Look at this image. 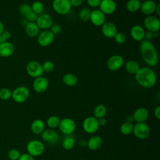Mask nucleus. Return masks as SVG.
<instances>
[{
    "mask_svg": "<svg viewBox=\"0 0 160 160\" xmlns=\"http://www.w3.org/2000/svg\"><path fill=\"white\" fill-rule=\"evenodd\" d=\"M140 54L142 60L150 67L157 65L158 54L154 45L149 41L143 40L139 44Z\"/></svg>",
    "mask_w": 160,
    "mask_h": 160,
    "instance_id": "nucleus-1",
    "label": "nucleus"
},
{
    "mask_svg": "<svg viewBox=\"0 0 160 160\" xmlns=\"http://www.w3.org/2000/svg\"><path fill=\"white\" fill-rule=\"evenodd\" d=\"M137 83L142 88H151L156 83L157 77L153 69L149 67L140 68L134 74Z\"/></svg>",
    "mask_w": 160,
    "mask_h": 160,
    "instance_id": "nucleus-2",
    "label": "nucleus"
},
{
    "mask_svg": "<svg viewBox=\"0 0 160 160\" xmlns=\"http://www.w3.org/2000/svg\"><path fill=\"white\" fill-rule=\"evenodd\" d=\"M26 149L28 154L33 157H38L44 152L45 146L41 141L32 139L28 142L26 146Z\"/></svg>",
    "mask_w": 160,
    "mask_h": 160,
    "instance_id": "nucleus-3",
    "label": "nucleus"
},
{
    "mask_svg": "<svg viewBox=\"0 0 160 160\" xmlns=\"http://www.w3.org/2000/svg\"><path fill=\"white\" fill-rule=\"evenodd\" d=\"M53 10L59 15H66L71 9L69 0H53L52 3Z\"/></svg>",
    "mask_w": 160,
    "mask_h": 160,
    "instance_id": "nucleus-4",
    "label": "nucleus"
},
{
    "mask_svg": "<svg viewBox=\"0 0 160 160\" xmlns=\"http://www.w3.org/2000/svg\"><path fill=\"white\" fill-rule=\"evenodd\" d=\"M29 90L26 86H20L12 92L11 98L16 102L22 103L29 98Z\"/></svg>",
    "mask_w": 160,
    "mask_h": 160,
    "instance_id": "nucleus-5",
    "label": "nucleus"
},
{
    "mask_svg": "<svg viewBox=\"0 0 160 160\" xmlns=\"http://www.w3.org/2000/svg\"><path fill=\"white\" fill-rule=\"evenodd\" d=\"M26 71L27 74L33 78L42 76L44 73L42 64L36 61H31L28 62Z\"/></svg>",
    "mask_w": 160,
    "mask_h": 160,
    "instance_id": "nucleus-6",
    "label": "nucleus"
},
{
    "mask_svg": "<svg viewBox=\"0 0 160 160\" xmlns=\"http://www.w3.org/2000/svg\"><path fill=\"white\" fill-rule=\"evenodd\" d=\"M132 133L139 139H145L150 134V128L148 124L144 122H137L134 125Z\"/></svg>",
    "mask_w": 160,
    "mask_h": 160,
    "instance_id": "nucleus-7",
    "label": "nucleus"
},
{
    "mask_svg": "<svg viewBox=\"0 0 160 160\" xmlns=\"http://www.w3.org/2000/svg\"><path fill=\"white\" fill-rule=\"evenodd\" d=\"M58 127L62 134L70 135L76 130V123L72 119L65 118L61 119Z\"/></svg>",
    "mask_w": 160,
    "mask_h": 160,
    "instance_id": "nucleus-8",
    "label": "nucleus"
},
{
    "mask_svg": "<svg viewBox=\"0 0 160 160\" xmlns=\"http://www.w3.org/2000/svg\"><path fill=\"white\" fill-rule=\"evenodd\" d=\"M82 129L88 134H94L99 129L98 119L94 116H89L85 118L82 122Z\"/></svg>",
    "mask_w": 160,
    "mask_h": 160,
    "instance_id": "nucleus-9",
    "label": "nucleus"
},
{
    "mask_svg": "<svg viewBox=\"0 0 160 160\" xmlns=\"http://www.w3.org/2000/svg\"><path fill=\"white\" fill-rule=\"evenodd\" d=\"M143 24L146 29L152 32H158L160 29V21L158 17L154 16H147L144 19Z\"/></svg>",
    "mask_w": 160,
    "mask_h": 160,
    "instance_id": "nucleus-10",
    "label": "nucleus"
},
{
    "mask_svg": "<svg viewBox=\"0 0 160 160\" xmlns=\"http://www.w3.org/2000/svg\"><path fill=\"white\" fill-rule=\"evenodd\" d=\"M123 65L124 59L119 54H114L110 56L106 62L108 69L111 71H116L120 69Z\"/></svg>",
    "mask_w": 160,
    "mask_h": 160,
    "instance_id": "nucleus-11",
    "label": "nucleus"
},
{
    "mask_svg": "<svg viewBox=\"0 0 160 160\" xmlns=\"http://www.w3.org/2000/svg\"><path fill=\"white\" fill-rule=\"evenodd\" d=\"M54 37L55 35L50 30H44L38 34L37 41L39 46L47 47L52 43Z\"/></svg>",
    "mask_w": 160,
    "mask_h": 160,
    "instance_id": "nucleus-12",
    "label": "nucleus"
},
{
    "mask_svg": "<svg viewBox=\"0 0 160 160\" xmlns=\"http://www.w3.org/2000/svg\"><path fill=\"white\" fill-rule=\"evenodd\" d=\"M49 84V79L42 76L34 78L32 82V88L37 93H43L48 89Z\"/></svg>",
    "mask_w": 160,
    "mask_h": 160,
    "instance_id": "nucleus-13",
    "label": "nucleus"
},
{
    "mask_svg": "<svg viewBox=\"0 0 160 160\" xmlns=\"http://www.w3.org/2000/svg\"><path fill=\"white\" fill-rule=\"evenodd\" d=\"M36 23L39 29L48 30L52 25L53 19L50 14L47 13H42L38 15Z\"/></svg>",
    "mask_w": 160,
    "mask_h": 160,
    "instance_id": "nucleus-14",
    "label": "nucleus"
},
{
    "mask_svg": "<svg viewBox=\"0 0 160 160\" xmlns=\"http://www.w3.org/2000/svg\"><path fill=\"white\" fill-rule=\"evenodd\" d=\"M99 8L105 15L111 14L115 12L117 5L114 0H101Z\"/></svg>",
    "mask_w": 160,
    "mask_h": 160,
    "instance_id": "nucleus-15",
    "label": "nucleus"
},
{
    "mask_svg": "<svg viewBox=\"0 0 160 160\" xmlns=\"http://www.w3.org/2000/svg\"><path fill=\"white\" fill-rule=\"evenodd\" d=\"M89 20L95 26H101L106 22V15L99 9H94L91 11Z\"/></svg>",
    "mask_w": 160,
    "mask_h": 160,
    "instance_id": "nucleus-16",
    "label": "nucleus"
},
{
    "mask_svg": "<svg viewBox=\"0 0 160 160\" xmlns=\"http://www.w3.org/2000/svg\"><path fill=\"white\" fill-rule=\"evenodd\" d=\"M101 32L107 38H114L118 32V29L115 24L112 22H105L101 26Z\"/></svg>",
    "mask_w": 160,
    "mask_h": 160,
    "instance_id": "nucleus-17",
    "label": "nucleus"
},
{
    "mask_svg": "<svg viewBox=\"0 0 160 160\" xmlns=\"http://www.w3.org/2000/svg\"><path fill=\"white\" fill-rule=\"evenodd\" d=\"M157 3L153 0H145L141 4L140 9L141 12L146 16L152 15L155 12Z\"/></svg>",
    "mask_w": 160,
    "mask_h": 160,
    "instance_id": "nucleus-18",
    "label": "nucleus"
},
{
    "mask_svg": "<svg viewBox=\"0 0 160 160\" xmlns=\"http://www.w3.org/2000/svg\"><path fill=\"white\" fill-rule=\"evenodd\" d=\"M41 134V138L43 141L51 144H56L59 141V135L52 129H44Z\"/></svg>",
    "mask_w": 160,
    "mask_h": 160,
    "instance_id": "nucleus-19",
    "label": "nucleus"
},
{
    "mask_svg": "<svg viewBox=\"0 0 160 160\" xmlns=\"http://www.w3.org/2000/svg\"><path fill=\"white\" fill-rule=\"evenodd\" d=\"M144 28L138 24L134 25L130 29V35L132 39L136 41H142L144 39L145 34Z\"/></svg>",
    "mask_w": 160,
    "mask_h": 160,
    "instance_id": "nucleus-20",
    "label": "nucleus"
},
{
    "mask_svg": "<svg viewBox=\"0 0 160 160\" xmlns=\"http://www.w3.org/2000/svg\"><path fill=\"white\" fill-rule=\"evenodd\" d=\"M132 117L137 122H144L149 117V111L145 108H139L134 111Z\"/></svg>",
    "mask_w": 160,
    "mask_h": 160,
    "instance_id": "nucleus-21",
    "label": "nucleus"
},
{
    "mask_svg": "<svg viewBox=\"0 0 160 160\" xmlns=\"http://www.w3.org/2000/svg\"><path fill=\"white\" fill-rule=\"evenodd\" d=\"M14 46L10 42L6 41L0 44V56L1 57H9L14 54Z\"/></svg>",
    "mask_w": 160,
    "mask_h": 160,
    "instance_id": "nucleus-22",
    "label": "nucleus"
},
{
    "mask_svg": "<svg viewBox=\"0 0 160 160\" xmlns=\"http://www.w3.org/2000/svg\"><path fill=\"white\" fill-rule=\"evenodd\" d=\"M102 144V138L97 135L91 136L87 142L88 148L92 151H95L101 147Z\"/></svg>",
    "mask_w": 160,
    "mask_h": 160,
    "instance_id": "nucleus-23",
    "label": "nucleus"
},
{
    "mask_svg": "<svg viewBox=\"0 0 160 160\" xmlns=\"http://www.w3.org/2000/svg\"><path fill=\"white\" fill-rule=\"evenodd\" d=\"M25 32L30 38H34L39 34V28L35 22H28L25 25Z\"/></svg>",
    "mask_w": 160,
    "mask_h": 160,
    "instance_id": "nucleus-24",
    "label": "nucleus"
},
{
    "mask_svg": "<svg viewBox=\"0 0 160 160\" xmlns=\"http://www.w3.org/2000/svg\"><path fill=\"white\" fill-rule=\"evenodd\" d=\"M31 129L33 133L36 134H41L45 129L44 122L41 119L34 120L31 124Z\"/></svg>",
    "mask_w": 160,
    "mask_h": 160,
    "instance_id": "nucleus-25",
    "label": "nucleus"
},
{
    "mask_svg": "<svg viewBox=\"0 0 160 160\" xmlns=\"http://www.w3.org/2000/svg\"><path fill=\"white\" fill-rule=\"evenodd\" d=\"M62 81L65 85L69 87H72L77 84L78 82V79L74 74L68 72L63 75L62 78Z\"/></svg>",
    "mask_w": 160,
    "mask_h": 160,
    "instance_id": "nucleus-26",
    "label": "nucleus"
},
{
    "mask_svg": "<svg viewBox=\"0 0 160 160\" xmlns=\"http://www.w3.org/2000/svg\"><path fill=\"white\" fill-rule=\"evenodd\" d=\"M125 69L128 73L135 74L140 69V66L136 61L131 59L126 62Z\"/></svg>",
    "mask_w": 160,
    "mask_h": 160,
    "instance_id": "nucleus-27",
    "label": "nucleus"
},
{
    "mask_svg": "<svg viewBox=\"0 0 160 160\" xmlns=\"http://www.w3.org/2000/svg\"><path fill=\"white\" fill-rule=\"evenodd\" d=\"M141 4L139 0H128L126 4V8L130 12H136L140 9Z\"/></svg>",
    "mask_w": 160,
    "mask_h": 160,
    "instance_id": "nucleus-28",
    "label": "nucleus"
},
{
    "mask_svg": "<svg viewBox=\"0 0 160 160\" xmlns=\"http://www.w3.org/2000/svg\"><path fill=\"white\" fill-rule=\"evenodd\" d=\"M107 112V108L106 107L102 104H98L95 106L93 110V114L94 117L97 119H99L101 118H104Z\"/></svg>",
    "mask_w": 160,
    "mask_h": 160,
    "instance_id": "nucleus-29",
    "label": "nucleus"
},
{
    "mask_svg": "<svg viewBox=\"0 0 160 160\" xmlns=\"http://www.w3.org/2000/svg\"><path fill=\"white\" fill-rule=\"evenodd\" d=\"M60 118L55 115L49 116L47 121H46V124L49 128V129H54L59 126V122H60Z\"/></svg>",
    "mask_w": 160,
    "mask_h": 160,
    "instance_id": "nucleus-30",
    "label": "nucleus"
},
{
    "mask_svg": "<svg viewBox=\"0 0 160 160\" xmlns=\"http://www.w3.org/2000/svg\"><path fill=\"white\" fill-rule=\"evenodd\" d=\"M134 125L132 123L125 121L120 126V131L124 135H129L132 132Z\"/></svg>",
    "mask_w": 160,
    "mask_h": 160,
    "instance_id": "nucleus-31",
    "label": "nucleus"
},
{
    "mask_svg": "<svg viewBox=\"0 0 160 160\" xmlns=\"http://www.w3.org/2000/svg\"><path fill=\"white\" fill-rule=\"evenodd\" d=\"M75 146V139L71 136L65 138L62 142V146L66 150H71Z\"/></svg>",
    "mask_w": 160,
    "mask_h": 160,
    "instance_id": "nucleus-32",
    "label": "nucleus"
},
{
    "mask_svg": "<svg viewBox=\"0 0 160 160\" xmlns=\"http://www.w3.org/2000/svg\"><path fill=\"white\" fill-rule=\"evenodd\" d=\"M91 11L88 8H82L79 12V18L81 21L86 22L89 20L90 15H91Z\"/></svg>",
    "mask_w": 160,
    "mask_h": 160,
    "instance_id": "nucleus-33",
    "label": "nucleus"
},
{
    "mask_svg": "<svg viewBox=\"0 0 160 160\" xmlns=\"http://www.w3.org/2000/svg\"><path fill=\"white\" fill-rule=\"evenodd\" d=\"M31 8L32 11H33L38 15H39L42 14V12L44 11V5L41 1H36L32 3Z\"/></svg>",
    "mask_w": 160,
    "mask_h": 160,
    "instance_id": "nucleus-34",
    "label": "nucleus"
},
{
    "mask_svg": "<svg viewBox=\"0 0 160 160\" xmlns=\"http://www.w3.org/2000/svg\"><path fill=\"white\" fill-rule=\"evenodd\" d=\"M42 69L44 71V72H47V73H49L51 72L52 71H53V70L55 68V65L54 64V62L51 61H46L43 62V64H42Z\"/></svg>",
    "mask_w": 160,
    "mask_h": 160,
    "instance_id": "nucleus-35",
    "label": "nucleus"
},
{
    "mask_svg": "<svg viewBox=\"0 0 160 160\" xmlns=\"http://www.w3.org/2000/svg\"><path fill=\"white\" fill-rule=\"evenodd\" d=\"M12 96V92L8 88H3L0 89V99L2 100H8Z\"/></svg>",
    "mask_w": 160,
    "mask_h": 160,
    "instance_id": "nucleus-36",
    "label": "nucleus"
},
{
    "mask_svg": "<svg viewBox=\"0 0 160 160\" xmlns=\"http://www.w3.org/2000/svg\"><path fill=\"white\" fill-rule=\"evenodd\" d=\"M20 156V152L16 149H11L8 153V156L10 160H18Z\"/></svg>",
    "mask_w": 160,
    "mask_h": 160,
    "instance_id": "nucleus-37",
    "label": "nucleus"
},
{
    "mask_svg": "<svg viewBox=\"0 0 160 160\" xmlns=\"http://www.w3.org/2000/svg\"><path fill=\"white\" fill-rule=\"evenodd\" d=\"M31 11V6L29 5L28 4H26V3L21 4L19 6V13L21 15L24 16L26 14H27Z\"/></svg>",
    "mask_w": 160,
    "mask_h": 160,
    "instance_id": "nucleus-38",
    "label": "nucleus"
},
{
    "mask_svg": "<svg viewBox=\"0 0 160 160\" xmlns=\"http://www.w3.org/2000/svg\"><path fill=\"white\" fill-rule=\"evenodd\" d=\"M115 41L119 44H124L126 41V36L123 32H117L114 37Z\"/></svg>",
    "mask_w": 160,
    "mask_h": 160,
    "instance_id": "nucleus-39",
    "label": "nucleus"
},
{
    "mask_svg": "<svg viewBox=\"0 0 160 160\" xmlns=\"http://www.w3.org/2000/svg\"><path fill=\"white\" fill-rule=\"evenodd\" d=\"M38 16V15L32 11H29L27 14H26L24 16V17L28 22H35L36 21Z\"/></svg>",
    "mask_w": 160,
    "mask_h": 160,
    "instance_id": "nucleus-40",
    "label": "nucleus"
},
{
    "mask_svg": "<svg viewBox=\"0 0 160 160\" xmlns=\"http://www.w3.org/2000/svg\"><path fill=\"white\" fill-rule=\"evenodd\" d=\"M11 34L9 31H4L1 34H0V44L8 41V40L11 38Z\"/></svg>",
    "mask_w": 160,
    "mask_h": 160,
    "instance_id": "nucleus-41",
    "label": "nucleus"
},
{
    "mask_svg": "<svg viewBox=\"0 0 160 160\" xmlns=\"http://www.w3.org/2000/svg\"><path fill=\"white\" fill-rule=\"evenodd\" d=\"M50 31L54 34H59L62 30L61 26L59 24H52V25L50 28Z\"/></svg>",
    "mask_w": 160,
    "mask_h": 160,
    "instance_id": "nucleus-42",
    "label": "nucleus"
},
{
    "mask_svg": "<svg viewBox=\"0 0 160 160\" xmlns=\"http://www.w3.org/2000/svg\"><path fill=\"white\" fill-rule=\"evenodd\" d=\"M88 4L91 8L99 7L101 0H87Z\"/></svg>",
    "mask_w": 160,
    "mask_h": 160,
    "instance_id": "nucleus-43",
    "label": "nucleus"
},
{
    "mask_svg": "<svg viewBox=\"0 0 160 160\" xmlns=\"http://www.w3.org/2000/svg\"><path fill=\"white\" fill-rule=\"evenodd\" d=\"M18 160H34V157L28 153H24L21 154Z\"/></svg>",
    "mask_w": 160,
    "mask_h": 160,
    "instance_id": "nucleus-44",
    "label": "nucleus"
},
{
    "mask_svg": "<svg viewBox=\"0 0 160 160\" xmlns=\"http://www.w3.org/2000/svg\"><path fill=\"white\" fill-rule=\"evenodd\" d=\"M152 38H153V34H152V32L148 31L145 32L144 40H146V41H150Z\"/></svg>",
    "mask_w": 160,
    "mask_h": 160,
    "instance_id": "nucleus-45",
    "label": "nucleus"
},
{
    "mask_svg": "<svg viewBox=\"0 0 160 160\" xmlns=\"http://www.w3.org/2000/svg\"><path fill=\"white\" fill-rule=\"evenodd\" d=\"M71 7H78L81 5L82 1L81 0H69Z\"/></svg>",
    "mask_w": 160,
    "mask_h": 160,
    "instance_id": "nucleus-46",
    "label": "nucleus"
},
{
    "mask_svg": "<svg viewBox=\"0 0 160 160\" xmlns=\"http://www.w3.org/2000/svg\"><path fill=\"white\" fill-rule=\"evenodd\" d=\"M154 116L156 117V118L157 119H160V106H157L154 111Z\"/></svg>",
    "mask_w": 160,
    "mask_h": 160,
    "instance_id": "nucleus-47",
    "label": "nucleus"
},
{
    "mask_svg": "<svg viewBox=\"0 0 160 160\" xmlns=\"http://www.w3.org/2000/svg\"><path fill=\"white\" fill-rule=\"evenodd\" d=\"M98 124L99 126H103L106 124V119L104 117L98 119Z\"/></svg>",
    "mask_w": 160,
    "mask_h": 160,
    "instance_id": "nucleus-48",
    "label": "nucleus"
},
{
    "mask_svg": "<svg viewBox=\"0 0 160 160\" xmlns=\"http://www.w3.org/2000/svg\"><path fill=\"white\" fill-rule=\"evenodd\" d=\"M155 12L156 13V14L159 16H160V4L159 3L157 4L156 9H155Z\"/></svg>",
    "mask_w": 160,
    "mask_h": 160,
    "instance_id": "nucleus-49",
    "label": "nucleus"
},
{
    "mask_svg": "<svg viewBox=\"0 0 160 160\" xmlns=\"http://www.w3.org/2000/svg\"><path fill=\"white\" fill-rule=\"evenodd\" d=\"M4 31V26L3 23L0 21V34H1Z\"/></svg>",
    "mask_w": 160,
    "mask_h": 160,
    "instance_id": "nucleus-50",
    "label": "nucleus"
},
{
    "mask_svg": "<svg viewBox=\"0 0 160 160\" xmlns=\"http://www.w3.org/2000/svg\"><path fill=\"white\" fill-rule=\"evenodd\" d=\"M152 34H153V38H158V36H159L158 32H152Z\"/></svg>",
    "mask_w": 160,
    "mask_h": 160,
    "instance_id": "nucleus-51",
    "label": "nucleus"
},
{
    "mask_svg": "<svg viewBox=\"0 0 160 160\" xmlns=\"http://www.w3.org/2000/svg\"><path fill=\"white\" fill-rule=\"evenodd\" d=\"M140 2H141V1H145V0H139Z\"/></svg>",
    "mask_w": 160,
    "mask_h": 160,
    "instance_id": "nucleus-52",
    "label": "nucleus"
},
{
    "mask_svg": "<svg viewBox=\"0 0 160 160\" xmlns=\"http://www.w3.org/2000/svg\"><path fill=\"white\" fill-rule=\"evenodd\" d=\"M82 1H87V0H81Z\"/></svg>",
    "mask_w": 160,
    "mask_h": 160,
    "instance_id": "nucleus-53",
    "label": "nucleus"
},
{
    "mask_svg": "<svg viewBox=\"0 0 160 160\" xmlns=\"http://www.w3.org/2000/svg\"><path fill=\"white\" fill-rule=\"evenodd\" d=\"M21 1H26V0H21Z\"/></svg>",
    "mask_w": 160,
    "mask_h": 160,
    "instance_id": "nucleus-54",
    "label": "nucleus"
},
{
    "mask_svg": "<svg viewBox=\"0 0 160 160\" xmlns=\"http://www.w3.org/2000/svg\"><path fill=\"white\" fill-rule=\"evenodd\" d=\"M0 66H1V61H0Z\"/></svg>",
    "mask_w": 160,
    "mask_h": 160,
    "instance_id": "nucleus-55",
    "label": "nucleus"
}]
</instances>
